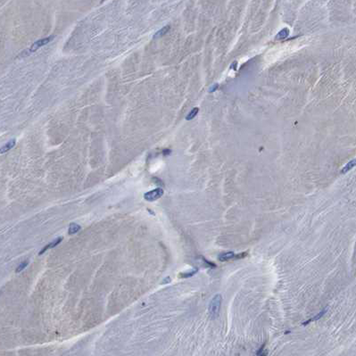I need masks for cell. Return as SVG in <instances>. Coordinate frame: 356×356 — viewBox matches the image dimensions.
I'll return each instance as SVG.
<instances>
[{"label":"cell","mask_w":356,"mask_h":356,"mask_svg":"<svg viewBox=\"0 0 356 356\" xmlns=\"http://www.w3.org/2000/svg\"><path fill=\"white\" fill-rule=\"evenodd\" d=\"M53 36H51V37H48V38H42V39H39V40H38V41H36V42L30 47V48H29V53H33V52H35V51H37L38 48H40L41 47H43V46H45V45H47V43H49L50 41L53 39Z\"/></svg>","instance_id":"obj_3"},{"label":"cell","mask_w":356,"mask_h":356,"mask_svg":"<svg viewBox=\"0 0 356 356\" xmlns=\"http://www.w3.org/2000/svg\"><path fill=\"white\" fill-rule=\"evenodd\" d=\"M218 87H219V85H218V84H216V85L213 86V87L210 88V92H213V91H215V90L218 88Z\"/></svg>","instance_id":"obj_15"},{"label":"cell","mask_w":356,"mask_h":356,"mask_svg":"<svg viewBox=\"0 0 356 356\" xmlns=\"http://www.w3.org/2000/svg\"><path fill=\"white\" fill-rule=\"evenodd\" d=\"M15 143H16V140H15V139H11L9 142H7L5 145H3L2 147H1V154H3L8 152L9 150H11V149L14 147V146L15 145Z\"/></svg>","instance_id":"obj_5"},{"label":"cell","mask_w":356,"mask_h":356,"mask_svg":"<svg viewBox=\"0 0 356 356\" xmlns=\"http://www.w3.org/2000/svg\"><path fill=\"white\" fill-rule=\"evenodd\" d=\"M288 34H289V29L285 28L279 31L278 34L276 36V39H284L288 36Z\"/></svg>","instance_id":"obj_11"},{"label":"cell","mask_w":356,"mask_h":356,"mask_svg":"<svg viewBox=\"0 0 356 356\" xmlns=\"http://www.w3.org/2000/svg\"><path fill=\"white\" fill-rule=\"evenodd\" d=\"M222 296L218 294L215 296H213V298L212 299L210 302V305H209V313H210V315L213 319L219 316V310H221V305H222Z\"/></svg>","instance_id":"obj_1"},{"label":"cell","mask_w":356,"mask_h":356,"mask_svg":"<svg viewBox=\"0 0 356 356\" xmlns=\"http://www.w3.org/2000/svg\"><path fill=\"white\" fill-rule=\"evenodd\" d=\"M170 28H171V27H170L169 25H167V26H165V27L162 28L160 30H158V31H157V32L154 35L153 38H154V39H155V38H159L163 37L165 33H167V31H168V30L170 29Z\"/></svg>","instance_id":"obj_7"},{"label":"cell","mask_w":356,"mask_h":356,"mask_svg":"<svg viewBox=\"0 0 356 356\" xmlns=\"http://www.w3.org/2000/svg\"><path fill=\"white\" fill-rule=\"evenodd\" d=\"M235 257V254L233 252H228V253H224L222 254H219V260L221 261H229L231 259H234Z\"/></svg>","instance_id":"obj_6"},{"label":"cell","mask_w":356,"mask_h":356,"mask_svg":"<svg viewBox=\"0 0 356 356\" xmlns=\"http://www.w3.org/2000/svg\"><path fill=\"white\" fill-rule=\"evenodd\" d=\"M163 195V189L161 187L158 188H155V189H153L149 192H146L144 195V198L146 201H149V202H154L159 198Z\"/></svg>","instance_id":"obj_2"},{"label":"cell","mask_w":356,"mask_h":356,"mask_svg":"<svg viewBox=\"0 0 356 356\" xmlns=\"http://www.w3.org/2000/svg\"><path fill=\"white\" fill-rule=\"evenodd\" d=\"M80 229V225H78V224H76V223H71V224L70 225V227H69V231H68V233H69V235H73V234L77 233Z\"/></svg>","instance_id":"obj_10"},{"label":"cell","mask_w":356,"mask_h":356,"mask_svg":"<svg viewBox=\"0 0 356 356\" xmlns=\"http://www.w3.org/2000/svg\"><path fill=\"white\" fill-rule=\"evenodd\" d=\"M28 264H29V261H23L22 263H21L18 267H17V269H16V272H21L22 270H23L27 266H28Z\"/></svg>","instance_id":"obj_14"},{"label":"cell","mask_w":356,"mask_h":356,"mask_svg":"<svg viewBox=\"0 0 356 356\" xmlns=\"http://www.w3.org/2000/svg\"><path fill=\"white\" fill-rule=\"evenodd\" d=\"M196 272H197V270L195 269V270H190V272H184V273H180V277L182 278H189V277L194 276V275L196 273Z\"/></svg>","instance_id":"obj_13"},{"label":"cell","mask_w":356,"mask_h":356,"mask_svg":"<svg viewBox=\"0 0 356 356\" xmlns=\"http://www.w3.org/2000/svg\"><path fill=\"white\" fill-rule=\"evenodd\" d=\"M326 311H327V309H325V310H323V311H321L320 312H319L318 314L316 316H314L313 318H311V319H310V320H308L307 321H305V322H303L302 323V325H307L308 323H311V322H312V321H316V320H320L324 314L326 313Z\"/></svg>","instance_id":"obj_8"},{"label":"cell","mask_w":356,"mask_h":356,"mask_svg":"<svg viewBox=\"0 0 356 356\" xmlns=\"http://www.w3.org/2000/svg\"><path fill=\"white\" fill-rule=\"evenodd\" d=\"M198 111H199V109H198L197 107H195L194 109H192V110H191V112H190L189 113H188V114L187 115L186 119H187V121H190V120L194 119V118L196 116V114L198 113Z\"/></svg>","instance_id":"obj_12"},{"label":"cell","mask_w":356,"mask_h":356,"mask_svg":"<svg viewBox=\"0 0 356 356\" xmlns=\"http://www.w3.org/2000/svg\"><path fill=\"white\" fill-rule=\"evenodd\" d=\"M354 166H356V159H354V160H352V161H350L346 165H345L344 168L342 169V171H341V173H346L347 171H349L351 169H353Z\"/></svg>","instance_id":"obj_9"},{"label":"cell","mask_w":356,"mask_h":356,"mask_svg":"<svg viewBox=\"0 0 356 356\" xmlns=\"http://www.w3.org/2000/svg\"><path fill=\"white\" fill-rule=\"evenodd\" d=\"M62 237H58V238L55 239V240H54V241H52L51 243L47 244V246H45V247H44L43 249H42V250H41V251H40V252H39V254H39V255H41V254H44V253L46 252V251H47L48 249H51V248H54L55 246H56L57 245H59V244H60V243L62 242Z\"/></svg>","instance_id":"obj_4"}]
</instances>
